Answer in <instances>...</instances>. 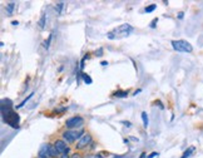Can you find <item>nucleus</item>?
Here are the masks:
<instances>
[{
    "mask_svg": "<svg viewBox=\"0 0 203 158\" xmlns=\"http://www.w3.org/2000/svg\"><path fill=\"white\" fill-rule=\"evenodd\" d=\"M63 8H64V3H63V2H59V3H56V5H55V11H56L58 14H61Z\"/></svg>",
    "mask_w": 203,
    "mask_h": 158,
    "instance_id": "13",
    "label": "nucleus"
},
{
    "mask_svg": "<svg viewBox=\"0 0 203 158\" xmlns=\"http://www.w3.org/2000/svg\"><path fill=\"white\" fill-rule=\"evenodd\" d=\"M156 8H157V5H156V4H152V5L147 7V8L144 9V11H146V13H152V11L156 10Z\"/></svg>",
    "mask_w": 203,
    "mask_h": 158,
    "instance_id": "15",
    "label": "nucleus"
},
{
    "mask_svg": "<svg viewBox=\"0 0 203 158\" xmlns=\"http://www.w3.org/2000/svg\"><path fill=\"white\" fill-rule=\"evenodd\" d=\"M85 158H97V156H92V154H89V156H85Z\"/></svg>",
    "mask_w": 203,
    "mask_h": 158,
    "instance_id": "25",
    "label": "nucleus"
},
{
    "mask_svg": "<svg viewBox=\"0 0 203 158\" xmlns=\"http://www.w3.org/2000/svg\"><path fill=\"white\" fill-rule=\"evenodd\" d=\"M60 158H69L68 153H64V154H60Z\"/></svg>",
    "mask_w": 203,
    "mask_h": 158,
    "instance_id": "22",
    "label": "nucleus"
},
{
    "mask_svg": "<svg viewBox=\"0 0 203 158\" xmlns=\"http://www.w3.org/2000/svg\"><path fill=\"white\" fill-rule=\"evenodd\" d=\"M172 45L177 52H182V53H191L193 50L192 45L186 40H173Z\"/></svg>",
    "mask_w": 203,
    "mask_h": 158,
    "instance_id": "4",
    "label": "nucleus"
},
{
    "mask_svg": "<svg viewBox=\"0 0 203 158\" xmlns=\"http://www.w3.org/2000/svg\"><path fill=\"white\" fill-rule=\"evenodd\" d=\"M133 31V28L129 25V24H124V25H120L119 28L114 29L113 31H111V33H108V38L109 39H114L115 37L118 38H124V37H128L130 33Z\"/></svg>",
    "mask_w": 203,
    "mask_h": 158,
    "instance_id": "2",
    "label": "nucleus"
},
{
    "mask_svg": "<svg viewBox=\"0 0 203 158\" xmlns=\"http://www.w3.org/2000/svg\"><path fill=\"white\" fill-rule=\"evenodd\" d=\"M33 96H34V93H31V94H30V96H29V97H26V98H25V99H24V101H23V102H21L20 104H18V106H16L15 108H16V109H19V108H21V107H23L24 104H26V102H28V101H30V98H31Z\"/></svg>",
    "mask_w": 203,
    "mask_h": 158,
    "instance_id": "14",
    "label": "nucleus"
},
{
    "mask_svg": "<svg viewBox=\"0 0 203 158\" xmlns=\"http://www.w3.org/2000/svg\"><path fill=\"white\" fill-rule=\"evenodd\" d=\"M183 15H184V13H178V19H183Z\"/></svg>",
    "mask_w": 203,
    "mask_h": 158,
    "instance_id": "23",
    "label": "nucleus"
},
{
    "mask_svg": "<svg viewBox=\"0 0 203 158\" xmlns=\"http://www.w3.org/2000/svg\"><path fill=\"white\" fill-rule=\"evenodd\" d=\"M84 129L80 128V129H68L63 133V141L68 142V143H74L77 139L79 141L83 136H84Z\"/></svg>",
    "mask_w": 203,
    "mask_h": 158,
    "instance_id": "3",
    "label": "nucleus"
},
{
    "mask_svg": "<svg viewBox=\"0 0 203 158\" xmlns=\"http://www.w3.org/2000/svg\"><path fill=\"white\" fill-rule=\"evenodd\" d=\"M14 9H15V3H8L7 4V13L10 15V14H13V11H14Z\"/></svg>",
    "mask_w": 203,
    "mask_h": 158,
    "instance_id": "12",
    "label": "nucleus"
},
{
    "mask_svg": "<svg viewBox=\"0 0 203 158\" xmlns=\"http://www.w3.org/2000/svg\"><path fill=\"white\" fill-rule=\"evenodd\" d=\"M82 78H83V80H84L87 84H92V83H93V80L89 78L88 74H82Z\"/></svg>",
    "mask_w": 203,
    "mask_h": 158,
    "instance_id": "16",
    "label": "nucleus"
},
{
    "mask_svg": "<svg viewBox=\"0 0 203 158\" xmlns=\"http://www.w3.org/2000/svg\"><path fill=\"white\" fill-rule=\"evenodd\" d=\"M100 64H102V65H108V61H106V60H103V61H102V63H100Z\"/></svg>",
    "mask_w": 203,
    "mask_h": 158,
    "instance_id": "24",
    "label": "nucleus"
},
{
    "mask_svg": "<svg viewBox=\"0 0 203 158\" xmlns=\"http://www.w3.org/2000/svg\"><path fill=\"white\" fill-rule=\"evenodd\" d=\"M50 40H52V35H50V37H49V38H48V42H47V43H45V48H47V49H48V48H49V43H50Z\"/></svg>",
    "mask_w": 203,
    "mask_h": 158,
    "instance_id": "20",
    "label": "nucleus"
},
{
    "mask_svg": "<svg viewBox=\"0 0 203 158\" xmlns=\"http://www.w3.org/2000/svg\"><path fill=\"white\" fill-rule=\"evenodd\" d=\"M38 158H50V149H49V144H43L39 149L38 153Z\"/></svg>",
    "mask_w": 203,
    "mask_h": 158,
    "instance_id": "8",
    "label": "nucleus"
},
{
    "mask_svg": "<svg viewBox=\"0 0 203 158\" xmlns=\"http://www.w3.org/2000/svg\"><path fill=\"white\" fill-rule=\"evenodd\" d=\"M156 156L158 157V153H157V152H153V153H151V154H148V156H147V158H154Z\"/></svg>",
    "mask_w": 203,
    "mask_h": 158,
    "instance_id": "19",
    "label": "nucleus"
},
{
    "mask_svg": "<svg viewBox=\"0 0 203 158\" xmlns=\"http://www.w3.org/2000/svg\"><path fill=\"white\" fill-rule=\"evenodd\" d=\"M54 147L58 149V152H59L60 154L69 153V147L66 146L65 141H63V139H56V141L54 142Z\"/></svg>",
    "mask_w": 203,
    "mask_h": 158,
    "instance_id": "7",
    "label": "nucleus"
},
{
    "mask_svg": "<svg viewBox=\"0 0 203 158\" xmlns=\"http://www.w3.org/2000/svg\"><path fill=\"white\" fill-rule=\"evenodd\" d=\"M70 158H82V156H80L79 153H75V154H73Z\"/></svg>",
    "mask_w": 203,
    "mask_h": 158,
    "instance_id": "21",
    "label": "nucleus"
},
{
    "mask_svg": "<svg viewBox=\"0 0 203 158\" xmlns=\"http://www.w3.org/2000/svg\"><path fill=\"white\" fill-rule=\"evenodd\" d=\"M49 149H50V158H60V153L54 147V144H49Z\"/></svg>",
    "mask_w": 203,
    "mask_h": 158,
    "instance_id": "9",
    "label": "nucleus"
},
{
    "mask_svg": "<svg viewBox=\"0 0 203 158\" xmlns=\"http://www.w3.org/2000/svg\"><path fill=\"white\" fill-rule=\"evenodd\" d=\"M157 23H158V18H156V19H153V20H152V23L149 24V26H151L152 29H154V28H156V25H157Z\"/></svg>",
    "mask_w": 203,
    "mask_h": 158,
    "instance_id": "18",
    "label": "nucleus"
},
{
    "mask_svg": "<svg viewBox=\"0 0 203 158\" xmlns=\"http://www.w3.org/2000/svg\"><path fill=\"white\" fill-rule=\"evenodd\" d=\"M39 26H40L42 29L45 26V16H42V18H40V20H39Z\"/></svg>",
    "mask_w": 203,
    "mask_h": 158,
    "instance_id": "17",
    "label": "nucleus"
},
{
    "mask_svg": "<svg viewBox=\"0 0 203 158\" xmlns=\"http://www.w3.org/2000/svg\"><path fill=\"white\" fill-rule=\"evenodd\" d=\"M2 115H3V120L7 124H9L11 128L19 127V114L11 109V106L2 104Z\"/></svg>",
    "mask_w": 203,
    "mask_h": 158,
    "instance_id": "1",
    "label": "nucleus"
},
{
    "mask_svg": "<svg viewBox=\"0 0 203 158\" xmlns=\"http://www.w3.org/2000/svg\"><path fill=\"white\" fill-rule=\"evenodd\" d=\"M123 123H124V124H125V125H128V127H130V125H132V124H130V123H129V122H123Z\"/></svg>",
    "mask_w": 203,
    "mask_h": 158,
    "instance_id": "26",
    "label": "nucleus"
},
{
    "mask_svg": "<svg viewBox=\"0 0 203 158\" xmlns=\"http://www.w3.org/2000/svg\"><path fill=\"white\" fill-rule=\"evenodd\" d=\"M92 143V136L89 134V133H85L78 142H77V149H84V148H87L89 144Z\"/></svg>",
    "mask_w": 203,
    "mask_h": 158,
    "instance_id": "6",
    "label": "nucleus"
},
{
    "mask_svg": "<svg viewBox=\"0 0 203 158\" xmlns=\"http://www.w3.org/2000/svg\"><path fill=\"white\" fill-rule=\"evenodd\" d=\"M142 120H143V127H144V128H147V127H148V123H149L147 112H142Z\"/></svg>",
    "mask_w": 203,
    "mask_h": 158,
    "instance_id": "11",
    "label": "nucleus"
},
{
    "mask_svg": "<svg viewBox=\"0 0 203 158\" xmlns=\"http://www.w3.org/2000/svg\"><path fill=\"white\" fill-rule=\"evenodd\" d=\"M84 123V119L82 117H72L66 120L65 125H66V128L68 129H80V127L83 125Z\"/></svg>",
    "mask_w": 203,
    "mask_h": 158,
    "instance_id": "5",
    "label": "nucleus"
},
{
    "mask_svg": "<svg viewBox=\"0 0 203 158\" xmlns=\"http://www.w3.org/2000/svg\"><path fill=\"white\" fill-rule=\"evenodd\" d=\"M11 24H13V25H18V24H19V23H18V21H15V20H14V21H11Z\"/></svg>",
    "mask_w": 203,
    "mask_h": 158,
    "instance_id": "27",
    "label": "nucleus"
},
{
    "mask_svg": "<svg viewBox=\"0 0 203 158\" xmlns=\"http://www.w3.org/2000/svg\"><path fill=\"white\" fill-rule=\"evenodd\" d=\"M127 96H128V92L127 90H117L114 93V97H117V98H125Z\"/></svg>",
    "mask_w": 203,
    "mask_h": 158,
    "instance_id": "10",
    "label": "nucleus"
}]
</instances>
